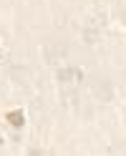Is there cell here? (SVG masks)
<instances>
[{"mask_svg": "<svg viewBox=\"0 0 126 156\" xmlns=\"http://www.w3.org/2000/svg\"><path fill=\"white\" fill-rule=\"evenodd\" d=\"M8 119H10V123H13V126H20V123H23V116H20V113H10Z\"/></svg>", "mask_w": 126, "mask_h": 156, "instance_id": "cell-1", "label": "cell"}]
</instances>
